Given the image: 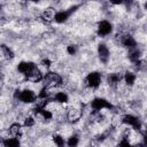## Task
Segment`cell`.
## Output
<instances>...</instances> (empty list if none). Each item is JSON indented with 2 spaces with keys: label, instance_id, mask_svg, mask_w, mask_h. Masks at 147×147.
<instances>
[{
  "label": "cell",
  "instance_id": "52a82bcc",
  "mask_svg": "<svg viewBox=\"0 0 147 147\" xmlns=\"http://www.w3.org/2000/svg\"><path fill=\"white\" fill-rule=\"evenodd\" d=\"M77 7L75 6L74 8H70L71 10H60V11H56L55 14H54V17H53V20L56 22V23H63V22H65L68 18H69V16H70V14L72 13V10H75Z\"/></svg>",
  "mask_w": 147,
  "mask_h": 147
},
{
  "label": "cell",
  "instance_id": "7402d4cb",
  "mask_svg": "<svg viewBox=\"0 0 147 147\" xmlns=\"http://www.w3.org/2000/svg\"><path fill=\"white\" fill-rule=\"evenodd\" d=\"M1 48H2V54H3L7 59H13V57H14V53L11 52V49H10L9 47H7V46H2Z\"/></svg>",
  "mask_w": 147,
  "mask_h": 147
},
{
  "label": "cell",
  "instance_id": "30bf717a",
  "mask_svg": "<svg viewBox=\"0 0 147 147\" xmlns=\"http://www.w3.org/2000/svg\"><path fill=\"white\" fill-rule=\"evenodd\" d=\"M121 44L125 47V48H129V49H133L136 48L137 46V42L134 40V38L130 34H124L121 37Z\"/></svg>",
  "mask_w": 147,
  "mask_h": 147
},
{
  "label": "cell",
  "instance_id": "2e32d148",
  "mask_svg": "<svg viewBox=\"0 0 147 147\" xmlns=\"http://www.w3.org/2000/svg\"><path fill=\"white\" fill-rule=\"evenodd\" d=\"M68 118L70 121H77L80 118V111L76 108H71L69 111H68Z\"/></svg>",
  "mask_w": 147,
  "mask_h": 147
},
{
  "label": "cell",
  "instance_id": "3957f363",
  "mask_svg": "<svg viewBox=\"0 0 147 147\" xmlns=\"http://www.w3.org/2000/svg\"><path fill=\"white\" fill-rule=\"evenodd\" d=\"M91 107L99 111V110H102V109H111L113 108V105L110 103V101L103 99V98H95L91 101Z\"/></svg>",
  "mask_w": 147,
  "mask_h": 147
},
{
  "label": "cell",
  "instance_id": "4316f807",
  "mask_svg": "<svg viewBox=\"0 0 147 147\" xmlns=\"http://www.w3.org/2000/svg\"><path fill=\"white\" fill-rule=\"evenodd\" d=\"M0 83H1V76H0Z\"/></svg>",
  "mask_w": 147,
  "mask_h": 147
},
{
  "label": "cell",
  "instance_id": "5b68a950",
  "mask_svg": "<svg viewBox=\"0 0 147 147\" xmlns=\"http://www.w3.org/2000/svg\"><path fill=\"white\" fill-rule=\"evenodd\" d=\"M42 79H45V82L47 83V87H49V86H59L63 82L62 77L59 74H54V72L46 74V76Z\"/></svg>",
  "mask_w": 147,
  "mask_h": 147
},
{
  "label": "cell",
  "instance_id": "5bb4252c",
  "mask_svg": "<svg viewBox=\"0 0 147 147\" xmlns=\"http://www.w3.org/2000/svg\"><path fill=\"white\" fill-rule=\"evenodd\" d=\"M21 124H18V123H14V124H11L10 125V127H9V132H10V134L13 136V137H15V138H17L20 134H21Z\"/></svg>",
  "mask_w": 147,
  "mask_h": 147
},
{
  "label": "cell",
  "instance_id": "ba28073f",
  "mask_svg": "<svg viewBox=\"0 0 147 147\" xmlns=\"http://www.w3.org/2000/svg\"><path fill=\"white\" fill-rule=\"evenodd\" d=\"M25 76H26V78H28L30 82H40V80L44 78L41 71H40L39 68H37L36 65H33V68H32Z\"/></svg>",
  "mask_w": 147,
  "mask_h": 147
},
{
  "label": "cell",
  "instance_id": "8fae6325",
  "mask_svg": "<svg viewBox=\"0 0 147 147\" xmlns=\"http://www.w3.org/2000/svg\"><path fill=\"white\" fill-rule=\"evenodd\" d=\"M33 65H36V64L32 63V62H25V61H22V62L18 63V65H17V70H18L21 74L26 75V74L33 68Z\"/></svg>",
  "mask_w": 147,
  "mask_h": 147
},
{
  "label": "cell",
  "instance_id": "ac0fdd59",
  "mask_svg": "<svg viewBox=\"0 0 147 147\" xmlns=\"http://www.w3.org/2000/svg\"><path fill=\"white\" fill-rule=\"evenodd\" d=\"M122 78H123V77H122L119 74H110V75L108 76V83H109L110 85H116V84H118V83L121 82Z\"/></svg>",
  "mask_w": 147,
  "mask_h": 147
},
{
  "label": "cell",
  "instance_id": "7a4b0ae2",
  "mask_svg": "<svg viewBox=\"0 0 147 147\" xmlns=\"http://www.w3.org/2000/svg\"><path fill=\"white\" fill-rule=\"evenodd\" d=\"M85 84L90 88H98L101 84V75L96 71L90 72L85 78Z\"/></svg>",
  "mask_w": 147,
  "mask_h": 147
},
{
  "label": "cell",
  "instance_id": "7c38bea8",
  "mask_svg": "<svg viewBox=\"0 0 147 147\" xmlns=\"http://www.w3.org/2000/svg\"><path fill=\"white\" fill-rule=\"evenodd\" d=\"M3 147H21V142L17 138L11 137V138H5L2 140Z\"/></svg>",
  "mask_w": 147,
  "mask_h": 147
},
{
  "label": "cell",
  "instance_id": "9a60e30c",
  "mask_svg": "<svg viewBox=\"0 0 147 147\" xmlns=\"http://www.w3.org/2000/svg\"><path fill=\"white\" fill-rule=\"evenodd\" d=\"M68 94L65 92H57L55 95H54V100L59 103H65L68 101Z\"/></svg>",
  "mask_w": 147,
  "mask_h": 147
},
{
  "label": "cell",
  "instance_id": "d4e9b609",
  "mask_svg": "<svg viewBox=\"0 0 147 147\" xmlns=\"http://www.w3.org/2000/svg\"><path fill=\"white\" fill-rule=\"evenodd\" d=\"M67 52H68L70 55H74V54L76 53V47H75L74 45H70V46H68V48H67Z\"/></svg>",
  "mask_w": 147,
  "mask_h": 147
},
{
  "label": "cell",
  "instance_id": "44dd1931",
  "mask_svg": "<svg viewBox=\"0 0 147 147\" xmlns=\"http://www.w3.org/2000/svg\"><path fill=\"white\" fill-rule=\"evenodd\" d=\"M41 17H42L44 20H47V21H52V20H53V17H54V11L52 10V8H48V9H46V10L42 13Z\"/></svg>",
  "mask_w": 147,
  "mask_h": 147
},
{
  "label": "cell",
  "instance_id": "d6986e66",
  "mask_svg": "<svg viewBox=\"0 0 147 147\" xmlns=\"http://www.w3.org/2000/svg\"><path fill=\"white\" fill-rule=\"evenodd\" d=\"M53 141H54V144L56 145V147H65V140H64V138H63L62 136H60V134H55V136L53 137Z\"/></svg>",
  "mask_w": 147,
  "mask_h": 147
},
{
  "label": "cell",
  "instance_id": "6da1fadb",
  "mask_svg": "<svg viewBox=\"0 0 147 147\" xmlns=\"http://www.w3.org/2000/svg\"><path fill=\"white\" fill-rule=\"evenodd\" d=\"M17 93L15 94L16 98H18L20 101H22L23 103H32L36 101L37 99V95L34 94L33 91L31 90H23V91H16Z\"/></svg>",
  "mask_w": 147,
  "mask_h": 147
},
{
  "label": "cell",
  "instance_id": "cb8c5ba5",
  "mask_svg": "<svg viewBox=\"0 0 147 147\" xmlns=\"http://www.w3.org/2000/svg\"><path fill=\"white\" fill-rule=\"evenodd\" d=\"M33 124H34V118H33V117L29 116V117H26V118L24 119V125H25V126H32Z\"/></svg>",
  "mask_w": 147,
  "mask_h": 147
},
{
  "label": "cell",
  "instance_id": "4fadbf2b",
  "mask_svg": "<svg viewBox=\"0 0 147 147\" xmlns=\"http://www.w3.org/2000/svg\"><path fill=\"white\" fill-rule=\"evenodd\" d=\"M123 79H124V82H125L126 85L132 86V85L136 83L137 76H136L133 72H131V71H126V72L124 74V76H123Z\"/></svg>",
  "mask_w": 147,
  "mask_h": 147
},
{
  "label": "cell",
  "instance_id": "e0dca14e",
  "mask_svg": "<svg viewBox=\"0 0 147 147\" xmlns=\"http://www.w3.org/2000/svg\"><path fill=\"white\" fill-rule=\"evenodd\" d=\"M140 51L137 49V48H133V49H130V53H129V59L132 61V62H138L139 59H140Z\"/></svg>",
  "mask_w": 147,
  "mask_h": 147
},
{
  "label": "cell",
  "instance_id": "603a6c76",
  "mask_svg": "<svg viewBox=\"0 0 147 147\" xmlns=\"http://www.w3.org/2000/svg\"><path fill=\"white\" fill-rule=\"evenodd\" d=\"M39 115H40L44 119H51V118L53 117V114H52L49 110H47V109H42V110H40V111H39Z\"/></svg>",
  "mask_w": 147,
  "mask_h": 147
},
{
  "label": "cell",
  "instance_id": "484cf974",
  "mask_svg": "<svg viewBox=\"0 0 147 147\" xmlns=\"http://www.w3.org/2000/svg\"><path fill=\"white\" fill-rule=\"evenodd\" d=\"M45 67H49V64H51V61L49 60H42V62H41Z\"/></svg>",
  "mask_w": 147,
  "mask_h": 147
},
{
  "label": "cell",
  "instance_id": "9c48e42d",
  "mask_svg": "<svg viewBox=\"0 0 147 147\" xmlns=\"http://www.w3.org/2000/svg\"><path fill=\"white\" fill-rule=\"evenodd\" d=\"M109 54H110V53H109V48L107 47V45L100 44V45L98 46V55H99L101 62L107 63L108 60H109Z\"/></svg>",
  "mask_w": 147,
  "mask_h": 147
},
{
  "label": "cell",
  "instance_id": "8992f818",
  "mask_svg": "<svg viewBox=\"0 0 147 147\" xmlns=\"http://www.w3.org/2000/svg\"><path fill=\"white\" fill-rule=\"evenodd\" d=\"M122 122H123L124 124H126V125L133 127V129H137V130L140 129V121H139L138 117H136V116H133V115L126 114V115L122 116Z\"/></svg>",
  "mask_w": 147,
  "mask_h": 147
},
{
  "label": "cell",
  "instance_id": "ffe728a7",
  "mask_svg": "<svg viewBox=\"0 0 147 147\" xmlns=\"http://www.w3.org/2000/svg\"><path fill=\"white\" fill-rule=\"evenodd\" d=\"M67 145H68V147H77L78 146V144H79V138H78V136H71L69 139H68V141L65 142Z\"/></svg>",
  "mask_w": 147,
  "mask_h": 147
},
{
  "label": "cell",
  "instance_id": "277c9868",
  "mask_svg": "<svg viewBox=\"0 0 147 147\" xmlns=\"http://www.w3.org/2000/svg\"><path fill=\"white\" fill-rule=\"evenodd\" d=\"M96 30H98V34H99L100 37H106V36H108V34L111 33V31H113V25H111L110 22H108V21H106V20H102V21H100V22L98 23Z\"/></svg>",
  "mask_w": 147,
  "mask_h": 147
}]
</instances>
